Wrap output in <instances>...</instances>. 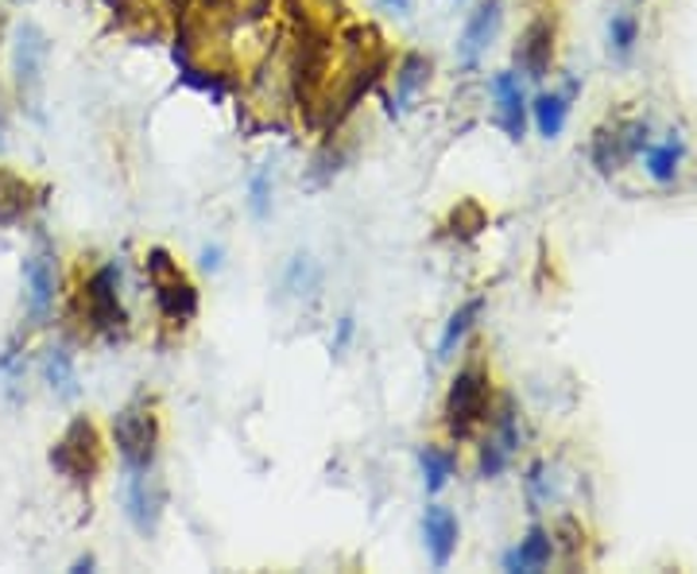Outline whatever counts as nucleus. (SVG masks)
<instances>
[{
	"label": "nucleus",
	"mask_w": 697,
	"mask_h": 574,
	"mask_svg": "<svg viewBox=\"0 0 697 574\" xmlns=\"http://www.w3.org/2000/svg\"><path fill=\"white\" fill-rule=\"evenodd\" d=\"M102 462H105V450H102L97 427L85 420V415L70 420V427L62 431V438L51 446V466L62 473V478L74 481V485H90V481L102 473Z\"/></svg>",
	"instance_id": "f257e3e1"
},
{
	"label": "nucleus",
	"mask_w": 697,
	"mask_h": 574,
	"mask_svg": "<svg viewBox=\"0 0 697 574\" xmlns=\"http://www.w3.org/2000/svg\"><path fill=\"white\" fill-rule=\"evenodd\" d=\"M47 59H51V39L43 32L39 24H20L16 27V39H12V70H16V86L24 105L43 117L39 113V97H43V78H47Z\"/></svg>",
	"instance_id": "f03ea898"
},
{
	"label": "nucleus",
	"mask_w": 697,
	"mask_h": 574,
	"mask_svg": "<svg viewBox=\"0 0 697 574\" xmlns=\"http://www.w3.org/2000/svg\"><path fill=\"white\" fill-rule=\"evenodd\" d=\"M113 438L128 470H152L155 446H160V415L152 403H128L113 415Z\"/></svg>",
	"instance_id": "7ed1b4c3"
},
{
	"label": "nucleus",
	"mask_w": 697,
	"mask_h": 574,
	"mask_svg": "<svg viewBox=\"0 0 697 574\" xmlns=\"http://www.w3.org/2000/svg\"><path fill=\"white\" fill-rule=\"evenodd\" d=\"M147 276H152V288H155V300H160V311L170 318V323H190V318L198 315L194 283L179 272V265L170 260L167 249L147 253Z\"/></svg>",
	"instance_id": "20e7f679"
},
{
	"label": "nucleus",
	"mask_w": 697,
	"mask_h": 574,
	"mask_svg": "<svg viewBox=\"0 0 697 574\" xmlns=\"http://www.w3.org/2000/svg\"><path fill=\"white\" fill-rule=\"evenodd\" d=\"M488 412V373L485 368H465L458 373L446 396V423L458 438H465Z\"/></svg>",
	"instance_id": "39448f33"
},
{
	"label": "nucleus",
	"mask_w": 697,
	"mask_h": 574,
	"mask_svg": "<svg viewBox=\"0 0 697 574\" xmlns=\"http://www.w3.org/2000/svg\"><path fill=\"white\" fill-rule=\"evenodd\" d=\"M504 24V4L500 0H481L473 12H469L465 27H461V39H458V62L465 70H473L476 62L485 59L488 47L496 44V35H500Z\"/></svg>",
	"instance_id": "423d86ee"
},
{
	"label": "nucleus",
	"mask_w": 697,
	"mask_h": 574,
	"mask_svg": "<svg viewBox=\"0 0 697 574\" xmlns=\"http://www.w3.org/2000/svg\"><path fill=\"white\" fill-rule=\"evenodd\" d=\"M85 307H90V323L105 335H117L125 326V307H120V276L117 268H102L85 283Z\"/></svg>",
	"instance_id": "0eeeda50"
},
{
	"label": "nucleus",
	"mask_w": 697,
	"mask_h": 574,
	"mask_svg": "<svg viewBox=\"0 0 697 574\" xmlns=\"http://www.w3.org/2000/svg\"><path fill=\"white\" fill-rule=\"evenodd\" d=\"M55 288H59V268H55V253L47 245H35V253L24 260V292L32 318H47L55 303Z\"/></svg>",
	"instance_id": "6e6552de"
},
{
	"label": "nucleus",
	"mask_w": 697,
	"mask_h": 574,
	"mask_svg": "<svg viewBox=\"0 0 697 574\" xmlns=\"http://www.w3.org/2000/svg\"><path fill=\"white\" fill-rule=\"evenodd\" d=\"M125 505H128L125 508L128 520H132V528H137L140 536H152V531L160 528L163 493H160V485L147 478V470H132L128 489H125Z\"/></svg>",
	"instance_id": "1a4fd4ad"
},
{
	"label": "nucleus",
	"mask_w": 697,
	"mask_h": 574,
	"mask_svg": "<svg viewBox=\"0 0 697 574\" xmlns=\"http://www.w3.org/2000/svg\"><path fill=\"white\" fill-rule=\"evenodd\" d=\"M493 94H496V117H500L504 132L511 140H523V129H528V94H523V82L519 74L504 70V74L493 78Z\"/></svg>",
	"instance_id": "9d476101"
},
{
	"label": "nucleus",
	"mask_w": 697,
	"mask_h": 574,
	"mask_svg": "<svg viewBox=\"0 0 697 574\" xmlns=\"http://www.w3.org/2000/svg\"><path fill=\"white\" fill-rule=\"evenodd\" d=\"M423 540L434 566H450L453 551H458V516L446 505H430L423 516Z\"/></svg>",
	"instance_id": "9b49d317"
},
{
	"label": "nucleus",
	"mask_w": 697,
	"mask_h": 574,
	"mask_svg": "<svg viewBox=\"0 0 697 574\" xmlns=\"http://www.w3.org/2000/svg\"><path fill=\"white\" fill-rule=\"evenodd\" d=\"M516 62H519V70L528 78H535V82L546 78V70H551V62H554V24L535 20V24L523 32V39H519Z\"/></svg>",
	"instance_id": "f8f14e48"
},
{
	"label": "nucleus",
	"mask_w": 697,
	"mask_h": 574,
	"mask_svg": "<svg viewBox=\"0 0 697 574\" xmlns=\"http://www.w3.org/2000/svg\"><path fill=\"white\" fill-rule=\"evenodd\" d=\"M554 555V536L546 528H531L519 548H511L504 555V571H543Z\"/></svg>",
	"instance_id": "ddd939ff"
},
{
	"label": "nucleus",
	"mask_w": 697,
	"mask_h": 574,
	"mask_svg": "<svg viewBox=\"0 0 697 574\" xmlns=\"http://www.w3.org/2000/svg\"><path fill=\"white\" fill-rule=\"evenodd\" d=\"M43 380H47V388L55 393V400H62V403L78 400V393H82V385H78V368L67 350H47V358H43Z\"/></svg>",
	"instance_id": "4468645a"
},
{
	"label": "nucleus",
	"mask_w": 697,
	"mask_h": 574,
	"mask_svg": "<svg viewBox=\"0 0 697 574\" xmlns=\"http://www.w3.org/2000/svg\"><path fill=\"white\" fill-rule=\"evenodd\" d=\"M643 167H647V175L655 183H674L678 179V172H682V160H686V144L682 140H663V144H647L643 152Z\"/></svg>",
	"instance_id": "2eb2a0df"
},
{
	"label": "nucleus",
	"mask_w": 697,
	"mask_h": 574,
	"mask_svg": "<svg viewBox=\"0 0 697 574\" xmlns=\"http://www.w3.org/2000/svg\"><path fill=\"white\" fill-rule=\"evenodd\" d=\"M32 210V183L0 167V225H16Z\"/></svg>",
	"instance_id": "dca6fc26"
},
{
	"label": "nucleus",
	"mask_w": 697,
	"mask_h": 574,
	"mask_svg": "<svg viewBox=\"0 0 697 574\" xmlns=\"http://www.w3.org/2000/svg\"><path fill=\"white\" fill-rule=\"evenodd\" d=\"M426 82H430V62H426L423 55H407V59L400 62V70H395V109L391 113L407 109L418 97V90H426Z\"/></svg>",
	"instance_id": "f3484780"
},
{
	"label": "nucleus",
	"mask_w": 697,
	"mask_h": 574,
	"mask_svg": "<svg viewBox=\"0 0 697 574\" xmlns=\"http://www.w3.org/2000/svg\"><path fill=\"white\" fill-rule=\"evenodd\" d=\"M481 311H485V300H469V303H461V307L453 311L450 323H446V330H442V342H438V361L453 358V350L465 342V335L473 330V323L481 318Z\"/></svg>",
	"instance_id": "a211bd4d"
},
{
	"label": "nucleus",
	"mask_w": 697,
	"mask_h": 574,
	"mask_svg": "<svg viewBox=\"0 0 697 574\" xmlns=\"http://www.w3.org/2000/svg\"><path fill=\"white\" fill-rule=\"evenodd\" d=\"M574 94V90H570ZM570 94H543L531 113H535V125L546 140H558L562 129H566V117H570Z\"/></svg>",
	"instance_id": "6ab92c4d"
},
{
	"label": "nucleus",
	"mask_w": 697,
	"mask_h": 574,
	"mask_svg": "<svg viewBox=\"0 0 697 574\" xmlns=\"http://www.w3.org/2000/svg\"><path fill=\"white\" fill-rule=\"evenodd\" d=\"M418 466H423L426 493H442L446 481H450V473H453V455H450V450H438V446H423Z\"/></svg>",
	"instance_id": "aec40b11"
},
{
	"label": "nucleus",
	"mask_w": 697,
	"mask_h": 574,
	"mask_svg": "<svg viewBox=\"0 0 697 574\" xmlns=\"http://www.w3.org/2000/svg\"><path fill=\"white\" fill-rule=\"evenodd\" d=\"M636 39H639V24L636 16H628V12H616L613 20H609V55L613 59H631V51H636Z\"/></svg>",
	"instance_id": "412c9836"
},
{
	"label": "nucleus",
	"mask_w": 697,
	"mask_h": 574,
	"mask_svg": "<svg viewBox=\"0 0 697 574\" xmlns=\"http://www.w3.org/2000/svg\"><path fill=\"white\" fill-rule=\"evenodd\" d=\"M248 207H252V214L260 218V222L272 214V167H268V163L252 175V183H248Z\"/></svg>",
	"instance_id": "4be33fe9"
},
{
	"label": "nucleus",
	"mask_w": 697,
	"mask_h": 574,
	"mask_svg": "<svg viewBox=\"0 0 697 574\" xmlns=\"http://www.w3.org/2000/svg\"><path fill=\"white\" fill-rule=\"evenodd\" d=\"M283 283H287V292L303 295V292H315L318 288V268L310 257H295L287 265V276H283Z\"/></svg>",
	"instance_id": "5701e85b"
},
{
	"label": "nucleus",
	"mask_w": 697,
	"mask_h": 574,
	"mask_svg": "<svg viewBox=\"0 0 697 574\" xmlns=\"http://www.w3.org/2000/svg\"><path fill=\"white\" fill-rule=\"evenodd\" d=\"M508 450H504L500 438H488L485 446H481V478H496V473L508 466Z\"/></svg>",
	"instance_id": "b1692460"
},
{
	"label": "nucleus",
	"mask_w": 697,
	"mask_h": 574,
	"mask_svg": "<svg viewBox=\"0 0 697 574\" xmlns=\"http://www.w3.org/2000/svg\"><path fill=\"white\" fill-rule=\"evenodd\" d=\"M349 338H353V318H341V323H338V338H333V342H330V350L333 353H345V345H349Z\"/></svg>",
	"instance_id": "393cba45"
},
{
	"label": "nucleus",
	"mask_w": 697,
	"mask_h": 574,
	"mask_svg": "<svg viewBox=\"0 0 697 574\" xmlns=\"http://www.w3.org/2000/svg\"><path fill=\"white\" fill-rule=\"evenodd\" d=\"M202 268L205 272H217V268H222V249H217V245H205L202 249Z\"/></svg>",
	"instance_id": "a878e982"
},
{
	"label": "nucleus",
	"mask_w": 697,
	"mask_h": 574,
	"mask_svg": "<svg viewBox=\"0 0 697 574\" xmlns=\"http://www.w3.org/2000/svg\"><path fill=\"white\" fill-rule=\"evenodd\" d=\"M105 4H109L113 12H120V16H128V12L137 9V0H105Z\"/></svg>",
	"instance_id": "bb28decb"
},
{
	"label": "nucleus",
	"mask_w": 697,
	"mask_h": 574,
	"mask_svg": "<svg viewBox=\"0 0 697 574\" xmlns=\"http://www.w3.org/2000/svg\"><path fill=\"white\" fill-rule=\"evenodd\" d=\"M383 4H388L391 12H400V16H407L411 4H415V0H383Z\"/></svg>",
	"instance_id": "cd10ccee"
},
{
	"label": "nucleus",
	"mask_w": 697,
	"mask_h": 574,
	"mask_svg": "<svg viewBox=\"0 0 697 574\" xmlns=\"http://www.w3.org/2000/svg\"><path fill=\"white\" fill-rule=\"evenodd\" d=\"M90 566H94V555H85V559H78V563H74V566H70V571H74V574H85V571H90Z\"/></svg>",
	"instance_id": "c85d7f7f"
},
{
	"label": "nucleus",
	"mask_w": 697,
	"mask_h": 574,
	"mask_svg": "<svg viewBox=\"0 0 697 574\" xmlns=\"http://www.w3.org/2000/svg\"><path fill=\"white\" fill-rule=\"evenodd\" d=\"M0 44H4V12H0Z\"/></svg>",
	"instance_id": "c756f323"
}]
</instances>
